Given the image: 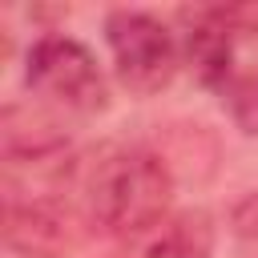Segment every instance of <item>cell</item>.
<instances>
[{
    "instance_id": "6da1fadb",
    "label": "cell",
    "mask_w": 258,
    "mask_h": 258,
    "mask_svg": "<svg viewBox=\"0 0 258 258\" xmlns=\"http://www.w3.org/2000/svg\"><path fill=\"white\" fill-rule=\"evenodd\" d=\"M77 189L93 234L137 238L169 222L177 177L149 145H109L97 161L77 165Z\"/></svg>"
},
{
    "instance_id": "7a4b0ae2",
    "label": "cell",
    "mask_w": 258,
    "mask_h": 258,
    "mask_svg": "<svg viewBox=\"0 0 258 258\" xmlns=\"http://www.w3.org/2000/svg\"><path fill=\"white\" fill-rule=\"evenodd\" d=\"M77 157L40 185L4 181V246L20 258H69L93 234L81 198H69L77 185Z\"/></svg>"
},
{
    "instance_id": "3957f363",
    "label": "cell",
    "mask_w": 258,
    "mask_h": 258,
    "mask_svg": "<svg viewBox=\"0 0 258 258\" xmlns=\"http://www.w3.org/2000/svg\"><path fill=\"white\" fill-rule=\"evenodd\" d=\"M24 85L52 109L93 117L109 109V77L89 44L69 32H40L24 48Z\"/></svg>"
},
{
    "instance_id": "277c9868",
    "label": "cell",
    "mask_w": 258,
    "mask_h": 258,
    "mask_svg": "<svg viewBox=\"0 0 258 258\" xmlns=\"http://www.w3.org/2000/svg\"><path fill=\"white\" fill-rule=\"evenodd\" d=\"M105 44L117 81L137 97L161 93L181 69L177 32L141 8H113L105 16Z\"/></svg>"
},
{
    "instance_id": "5b68a950",
    "label": "cell",
    "mask_w": 258,
    "mask_h": 258,
    "mask_svg": "<svg viewBox=\"0 0 258 258\" xmlns=\"http://www.w3.org/2000/svg\"><path fill=\"white\" fill-rule=\"evenodd\" d=\"M254 28L250 8H222V4H198L177 12V44L181 64L194 73V81L210 93H218L242 64V44Z\"/></svg>"
},
{
    "instance_id": "8992f818",
    "label": "cell",
    "mask_w": 258,
    "mask_h": 258,
    "mask_svg": "<svg viewBox=\"0 0 258 258\" xmlns=\"http://www.w3.org/2000/svg\"><path fill=\"white\" fill-rule=\"evenodd\" d=\"M141 258H214V226L202 210L173 214L145 242Z\"/></svg>"
},
{
    "instance_id": "52a82bcc",
    "label": "cell",
    "mask_w": 258,
    "mask_h": 258,
    "mask_svg": "<svg viewBox=\"0 0 258 258\" xmlns=\"http://www.w3.org/2000/svg\"><path fill=\"white\" fill-rule=\"evenodd\" d=\"M230 117V125L246 137H258V69H246V60L238 64V73L214 93Z\"/></svg>"
},
{
    "instance_id": "ba28073f",
    "label": "cell",
    "mask_w": 258,
    "mask_h": 258,
    "mask_svg": "<svg viewBox=\"0 0 258 258\" xmlns=\"http://www.w3.org/2000/svg\"><path fill=\"white\" fill-rule=\"evenodd\" d=\"M226 226H230V234H234V242H238L242 250L258 254V189L242 194V198L230 206Z\"/></svg>"
}]
</instances>
